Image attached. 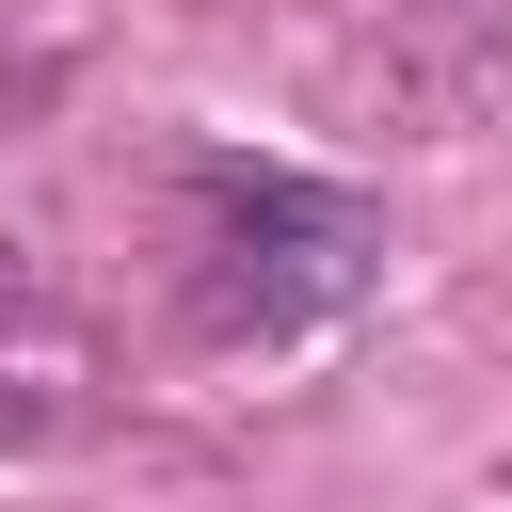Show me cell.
Instances as JSON below:
<instances>
[{
    "mask_svg": "<svg viewBox=\"0 0 512 512\" xmlns=\"http://www.w3.org/2000/svg\"><path fill=\"white\" fill-rule=\"evenodd\" d=\"M384 272V208L304 160H192L176 176V320L208 352H288L352 320Z\"/></svg>",
    "mask_w": 512,
    "mask_h": 512,
    "instance_id": "cell-1",
    "label": "cell"
},
{
    "mask_svg": "<svg viewBox=\"0 0 512 512\" xmlns=\"http://www.w3.org/2000/svg\"><path fill=\"white\" fill-rule=\"evenodd\" d=\"M496 80H512V0H336V96L464 128Z\"/></svg>",
    "mask_w": 512,
    "mask_h": 512,
    "instance_id": "cell-2",
    "label": "cell"
},
{
    "mask_svg": "<svg viewBox=\"0 0 512 512\" xmlns=\"http://www.w3.org/2000/svg\"><path fill=\"white\" fill-rule=\"evenodd\" d=\"M80 416H96V336H80L48 288L0 272V448H48V432H80Z\"/></svg>",
    "mask_w": 512,
    "mask_h": 512,
    "instance_id": "cell-3",
    "label": "cell"
}]
</instances>
